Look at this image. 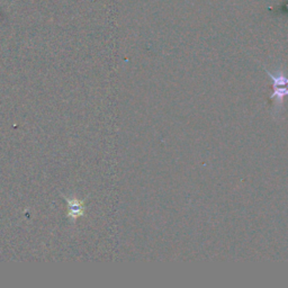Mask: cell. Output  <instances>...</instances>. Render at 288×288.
<instances>
[{"mask_svg": "<svg viewBox=\"0 0 288 288\" xmlns=\"http://www.w3.org/2000/svg\"><path fill=\"white\" fill-rule=\"evenodd\" d=\"M266 72L271 78V83H273V95L270 98L274 102L276 111H278L282 109L284 98L288 97V77L282 70L273 73L266 69Z\"/></svg>", "mask_w": 288, "mask_h": 288, "instance_id": "cell-1", "label": "cell"}]
</instances>
